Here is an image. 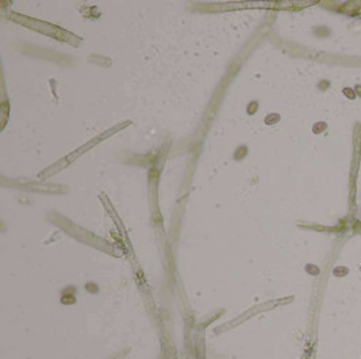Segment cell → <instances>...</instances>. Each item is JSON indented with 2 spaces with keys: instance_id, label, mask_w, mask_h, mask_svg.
I'll list each match as a JSON object with an SVG mask.
<instances>
[{
  "instance_id": "obj_2",
  "label": "cell",
  "mask_w": 361,
  "mask_h": 359,
  "mask_svg": "<svg viewBox=\"0 0 361 359\" xmlns=\"http://www.w3.org/2000/svg\"><path fill=\"white\" fill-rule=\"evenodd\" d=\"M344 93H345V96H348L349 99H354V97H356V92L353 89H350V88H344Z\"/></svg>"
},
{
  "instance_id": "obj_1",
  "label": "cell",
  "mask_w": 361,
  "mask_h": 359,
  "mask_svg": "<svg viewBox=\"0 0 361 359\" xmlns=\"http://www.w3.org/2000/svg\"><path fill=\"white\" fill-rule=\"evenodd\" d=\"M326 128V123H323V122H321V123H317L315 126L313 127V130H314V132L315 134H319L321 131H323Z\"/></svg>"
},
{
  "instance_id": "obj_3",
  "label": "cell",
  "mask_w": 361,
  "mask_h": 359,
  "mask_svg": "<svg viewBox=\"0 0 361 359\" xmlns=\"http://www.w3.org/2000/svg\"><path fill=\"white\" fill-rule=\"evenodd\" d=\"M277 120H279V116H277V115H275V116L272 115V116H268V118H266V123H268V124H272L271 122H277Z\"/></svg>"
},
{
  "instance_id": "obj_4",
  "label": "cell",
  "mask_w": 361,
  "mask_h": 359,
  "mask_svg": "<svg viewBox=\"0 0 361 359\" xmlns=\"http://www.w3.org/2000/svg\"><path fill=\"white\" fill-rule=\"evenodd\" d=\"M356 93L361 97V85H357V86H356Z\"/></svg>"
}]
</instances>
